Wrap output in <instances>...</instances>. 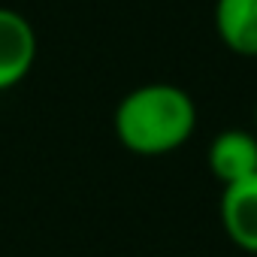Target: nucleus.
Returning <instances> with one entry per match:
<instances>
[{
	"instance_id": "1",
	"label": "nucleus",
	"mask_w": 257,
	"mask_h": 257,
	"mask_svg": "<svg viewBox=\"0 0 257 257\" xmlns=\"http://www.w3.org/2000/svg\"><path fill=\"white\" fill-rule=\"evenodd\" d=\"M115 140L134 155L161 158L182 149L197 131V103L173 82H149L127 91L112 115Z\"/></svg>"
},
{
	"instance_id": "3",
	"label": "nucleus",
	"mask_w": 257,
	"mask_h": 257,
	"mask_svg": "<svg viewBox=\"0 0 257 257\" xmlns=\"http://www.w3.org/2000/svg\"><path fill=\"white\" fill-rule=\"evenodd\" d=\"M209 170L221 185H233L242 179L257 176V134L242 131V127H230L221 131L206 152Z\"/></svg>"
},
{
	"instance_id": "4",
	"label": "nucleus",
	"mask_w": 257,
	"mask_h": 257,
	"mask_svg": "<svg viewBox=\"0 0 257 257\" xmlns=\"http://www.w3.org/2000/svg\"><path fill=\"white\" fill-rule=\"evenodd\" d=\"M218 209L230 242L248 254H257V176L224 185Z\"/></svg>"
},
{
	"instance_id": "2",
	"label": "nucleus",
	"mask_w": 257,
	"mask_h": 257,
	"mask_svg": "<svg viewBox=\"0 0 257 257\" xmlns=\"http://www.w3.org/2000/svg\"><path fill=\"white\" fill-rule=\"evenodd\" d=\"M37 61V31L19 10L0 7V91L16 88Z\"/></svg>"
},
{
	"instance_id": "5",
	"label": "nucleus",
	"mask_w": 257,
	"mask_h": 257,
	"mask_svg": "<svg viewBox=\"0 0 257 257\" xmlns=\"http://www.w3.org/2000/svg\"><path fill=\"white\" fill-rule=\"evenodd\" d=\"M215 34L230 52L257 58V0H215Z\"/></svg>"
},
{
	"instance_id": "6",
	"label": "nucleus",
	"mask_w": 257,
	"mask_h": 257,
	"mask_svg": "<svg viewBox=\"0 0 257 257\" xmlns=\"http://www.w3.org/2000/svg\"><path fill=\"white\" fill-rule=\"evenodd\" d=\"M254 131H257V106H254Z\"/></svg>"
}]
</instances>
